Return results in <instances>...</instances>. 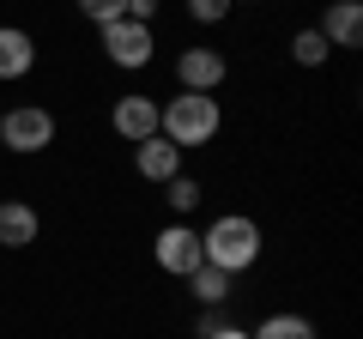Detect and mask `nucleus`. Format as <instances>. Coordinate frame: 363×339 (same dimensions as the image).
Wrapping results in <instances>:
<instances>
[{
	"mask_svg": "<svg viewBox=\"0 0 363 339\" xmlns=\"http://www.w3.org/2000/svg\"><path fill=\"white\" fill-rule=\"evenodd\" d=\"M260 248H267V236H260V224L248 212H218L200 230V261L230 273V279H242L248 267H260Z\"/></svg>",
	"mask_w": 363,
	"mask_h": 339,
	"instance_id": "1",
	"label": "nucleus"
},
{
	"mask_svg": "<svg viewBox=\"0 0 363 339\" xmlns=\"http://www.w3.org/2000/svg\"><path fill=\"white\" fill-rule=\"evenodd\" d=\"M157 133H164L176 152L212 145V140L224 133V104H218V91H176L169 104H157Z\"/></svg>",
	"mask_w": 363,
	"mask_h": 339,
	"instance_id": "2",
	"label": "nucleus"
},
{
	"mask_svg": "<svg viewBox=\"0 0 363 339\" xmlns=\"http://www.w3.org/2000/svg\"><path fill=\"white\" fill-rule=\"evenodd\" d=\"M55 133H61V121H55V109H43V104L0 109V145H6L13 157H43L55 145Z\"/></svg>",
	"mask_w": 363,
	"mask_h": 339,
	"instance_id": "3",
	"label": "nucleus"
},
{
	"mask_svg": "<svg viewBox=\"0 0 363 339\" xmlns=\"http://www.w3.org/2000/svg\"><path fill=\"white\" fill-rule=\"evenodd\" d=\"M97 43H104V61L121 67V73H145V67L157 61V37H152V25H133V18L97 25Z\"/></svg>",
	"mask_w": 363,
	"mask_h": 339,
	"instance_id": "4",
	"label": "nucleus"
},
{
	"mask_svg": "<svg viewBox=\"0 0 363 339\" xmlns=\"http://www.w3.org/2000/svg\"><path fill=\"white\" fill-rule=\"evenodd\" d=\"M152 261L164 267L169 279H188V273L200 267V230H194L188 218H169L164 230L152 236Z\"/></svg>",
	"mask_w": 363,
	"mask_h": 339,
	"instance_id": "5",
	"label": "nucleus"
},
{
	"mask_svg": "<svg viewBox=\"0 0 363 339\" xmlns=\"http://www.w3.org/2000/svg\"><path fill=\"white\" fill-rule=\"evenodd\" d=\"M224 79H230V55L212 49V43H188L176 55V85L182 91H218Z\"/></svg>",
	"mask_w": 363,
	"mask_h": 339,
	"instance_id": "6",
	"label": "nucleus"
},
{
	"mask_svg": "<svg viewBox=\"0 0 363 339\" xmlns=\"http://www.w3.org/2000/svg\"><path fill=\"white\" fill-rule=\"evenodd\" d=\"M109 128H116V140H128V145L152 140L157 133V97H145V91L116 97V104H109Z\"/></svg>",
	"mask_w": 363,
	"mask_h": 339,
	"instance_id": "7",
	"label": "nucleus"
},
{
	"mask_svg": "<svg viewBox=\"0 0 363 339\" xmlns=\"http://www.w3.org/2000/svg\"><path fill=\"white\" fill-rule=\"evenodd\" d=\"M30 73H37V37L25 25H0V85H18Z\"/></svg>",
	"mask_w": 363,
	"mask_h": 339,
	"instance_id": "8",
	"label": "nucleus"
},
{
	"mask_svg": "<svg viewBox=\"0 0 363 339\" xmlns=\"http://www.w3.org/2000/svg\"><path fill=\"white\" fill-rule=\"evenodd\" d=\"M133 176H140V182H152V188H164L169 176H182V152L164 140V133H152V140L133 145Z\"/></svg>",
	"mask_w": 363,
	"mask_h": 339,
	"instance_id": "9",
	"label": "nucleus"
},
{
	"mask_svg": "<svg viewBox=\"0 0 363 339\" xmlns=\"http://www.w3.org/2000/svg\"><path fill=\"white\" fill-rule=\"evenodd\" d=\"M315 30L327 37V49H357V43H363V6H357V0H327Z\"/></svg>",
	"mask_w": 363,
	"mask_h": 339,
	"instance_id": "10",
	"label": "nucleus"
},
{
	"mask_svg": "<svg viewBox=\"0 0 363 339\" xmlns=\"http://www.w3.org/2000/svg\"><path fill=\"white\" fill-rule=\"evenodd\" d=\"M43 236V212L30 206V200H0V248H30Z\"/></svg>",
	"mask_w": 363,
	"mask_h": 339,
	"instance_id": "11",
	"label": "nucleus"
},
{
	"mask_svg": "<svg viewBox=\"0 0 363 339\" xmlns=\"http://www.w3.org/2000/svg\"><path fill=\"white\" fill-rule=\"evenodd\" d=\"M248 339H321V327L309 315H297V309H272V315H260L248 327Z\"/></svg>",
	"mask_w": 363,
	"mask_h": 339,
	"instance_id": "12",
	"label": "nucleus"
},
{
	"mask_svg": "<svg viewBox=\"0 0 363 339\" xmlns=\"http://www.w3.org/2000/svg\"><path fill=\"white\" fill-rule=\"evenodd\" d=\"M182 285L194 291V303H200V309H230V285H236V279H230V273H218V267H206V261H200L194 273L182 279Z\"/></svg>",
	"mask_w": 363,
	"mask_h": 339,
	"instance_id": "13",
	"label": "nucleus"
},
{
	"mask_svg": "<svg viewBox=\"0 0 363 339\" xmlns=\"http://www.w3.org/2000/svg\"><path fill=\"white\" fill-rule=\"evenodd\" d=\"M164 200H169V212H176V218H188V212H200L206 188H200V176H188V170H182V176H169V182H164Z\"/></svg>",
	"mask_w": 363,
	"mask_h": 339,
	"instance_id": "14",
	"label": "nucleus"
},
{
	"mask_svg": "<svg viewBox=\"0 0 363 339\" xmlns=\"http://www.w3.org/2000/svg\"><path fill=\"white\" fill-rule=\"evenodd\" d=\"M327 55H333V49H327V37L315 25H303L297 37H291V61H297V67H327Z\"/></svg>",
	"mask_w": 363,
	"mask_h": 339,
	"instance_id": "15",
	"label": "nucleus"
},
{
	"mask_svg": "<svg viewBox=\"0 0 363 339\" xmlns=\"http://www.w3.org/2000/svg\"><path fill=\"white\" fill-rule=\"evenodd\" d=\"M182 6H188V18H194V25H224V18H230V0H182Z\"/></svg>",
	"mask_w": 363,
	"mask_h": 339,
	"instance_id": "16",
	"label": "nucleus"
},
{
	"mask_svg": "<svg viewBox=\"0 0 363 339\" xmlns=\"http://www.w3.org/2000/svg\"><path fill=\"white\" fill-rule=\"evenodd\" d=\"M79 13H85V25H116L128 13V0H79Z\"/></svg>",
	"mask_w": 363,
	"mask_h": 339,
	"instance_id": "17",
	"label": "nucleus"
},
{
	"mask_svg": "<svg viewBox=\"0 0 363 339\" xmlns=\"http://www.w3.org/2000/svg\"><path fill=\"white\" fill-rule=\"evenodd\" d=\"M230 321L224 309H200V321H194V339H206V333H218V327Z\"/></svg>",
	"mask_w": 363,
	"mask_h": 339,
	"instance_id": "18",
	"label": "nucleus"
},
{
	"mask_svg": "<svg viewBox=\"0 0 363 339\" xmlns=\"http://www.w3.org/2000/svg\"><path fill=\"white\" fill-rule=\"evenodd\" d=\"M121 18H133V25H152V18H157V0H128V13H121Z\"/></svg>",
	"mask_w": 363,
	"mask_h": 339,
	"instance_id": "19",
	"label": "nucleus"
},
{
	"mask_svg": "<svg viewBox=\"0 0 363 339\" xmlns=\"http://www.w3.org/2000/svg\"><path fill=\"white\" fill-rule=\"evenodd\" d=\"M206 339H248V327H236V321H224L218 333H206Z\"/></svg>",
	"mask_w": 363,
	"mask_h": 339,
	"instance_id": "20",
	"label": "nucleus"
},
{
	"mask_svg": "<svg viewBox=\"0 0 363 339\" xmlns=\"http://www.w3.org/2000/svg\"><path fill=\"white\" fill-rule=\"evenodd\" d=\"M230 6H255V0H230Z\"/></svg>",
	"mask_w": 363,
	"mask_h": 339,
	"instance_id": "21",
	"label": "nucleus"
}]
</instances>
